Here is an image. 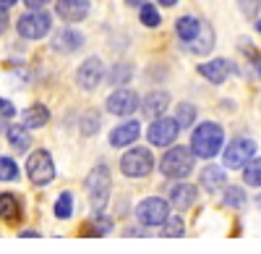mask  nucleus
Segmentation results:
<instances>
[{"mask_svg": "<svg viewBox=\"0 0 261 254\" xmlns=\"http://www.w3.org/2000/svg\"><path fill=\"white\" fill-rule=\"evenodd\" d=\"M199 74H201L206 81H212V84H222V81H227V79L235 74V66H232L227 58H214V60H209V63H201Z\"/></svg>", "mask_w": 261, "mask_h": 254, "instance_id": "obj_12", "label": "nucleus"}, {"mask_svg": "<svg viewBox=\"0 0 261 254\" xmlns=\"http://www.w3.org/2000/svg\"><path fill=\"white\" fill-rule=\"evenodd\" d=\"M6 136H8V142H11V147L16 152H27L29 150V144H32V136L27 134V126L24 123H11L8 129H6Z\"/></svg>", "mask_w": 261, "mask_h": 254, "instance_id": "obj_20", "label": "nucleus"}, {"mask_svg": "<svg viewBox=\"0 0 261 254\" xmlns=\"http://www.w3.org/2000/svg\"><path fill=\"white\" fill-rule=\"evenodd\" d=\"M175 121H178L180 129H191L193 121H196V108H193L191 102H180L178 110H175Z\"/></svg>", "mask_w": 261, "mask_h": 254, "instance_id": "obj_27", "label": "nucleus"}, {"mask_svg": "<svg viewBox=\"0 0 261 254\" xmlns=\"http://www.w3.org/2000/svg\"><path fill=\"white\" fill-rule=\"evenodd\" d=\"M238 8L246 18H256L258 8H261V0H238Z\"/></svg>", "mask_w": 261, "mask_h": 254, "instance_id": "obj_33", "label": "nucleus"}, {"mask_svg": "<svg viewBox=\"0 0 261 254\" xmlns=\"http://www.w3.org/2000/svg\"><path fill=\"white\" fill-rule=\"evenodd\" d=\"M136 218L141 225L154 228V225H165V220L170 218V204L162 197H146L139 207H136Z\"/></svg>", "mask_w": 261, "mask_h": 254, "instance_id": "obj_7", "label": "nucleus"}, {"mask_svg": "<svg viewBox=\"0 0 261 254\" xmlns=\"http://www.w3.org/2000/svg\"><path fill=\"white\" fill-rule=\"evenodd\" d=\"M130 76H134V66H130V63H115V66L110 68V74H107V81L120 87V84L130 81Z\"/></svg>", "mask_w": 261, "mask_h": 254, "instance_id": "obj_24", "label": "nucleus"}, {"mask_svg": "<svg viewBox=\"0 0 261 254\" xmlns=\"http://www.w3.org/2000/svg\"><path fill=\"white\" fill-rule=\"evenodd\" d=\"M196 197H199V189L193 183H175L170 189V204L178 210H188L196 204Z\"/></svg>", "mask_w": 261, "mask_h": 254, "instance_id": "obj_17", "label": "nucleus"}, {"mask_svg": "<svg viewBox=\"0 0 261 254\" xmlns=\"http://www.w3.org/2000/svg\"><path fill=\"white\" fill-rule=\"evenodd\" d=\"M225 171H222V168L220 165H206L204 168V171H201V186L206 189V192H217V189H222L225 186Z\"/></svg>", "mask_w": 261, "mask_h": 254, "instance_id": "obj_21", "label": "nucleus"}, {"mask_svg": "<svg viewBox=\"0 0 261 254\" xmlns=\"http://www.w3.org/2000/svg\"><path fill=\"white\" fill-rule=\"evenodd\" d=\"M21 215H24V207H21L18 197L6 192V194H0V220H6V223H18Z\"/></svg>", "mask_w": 261, "mask_h": 254, "instance_id": "obj_19", "label": "nucleus"}, {"mask_svg": "<svg viewBox=\"0 0 261 254\" xmlns=\"http://www.w3.org/2000/svg\"><path fill=\"white\" fill-rule=\"evenodd\" d=\"M222 204L225 207H232V210H241L246 204V192L241 186H227L225 189V197H222Z\"/></svg>", "mask_w": 261, "mask_h": 254, "instance_id": "obj_26", "label": "nucleus"}, {"mask_svg": "<svg viewBox=\"0 0 261 254\" xmlns=\"http://www.w3.org/2000/svg\"><path fill=\"white\" fill-rule=\"evenodd\" d=\"M110 192H113V178H110V168L107 165H94V171L86 178V194L97 213H102L105 204L110 202Z\"/></svg>", "mask_w": 261, "mask_h": 254, "instance_id": "obj_2", "label": "nucleus"}, {"mask_svg": "<svg viewBox=\"0 0 261 254\" xmlns=\"http://www.w3.org/2000/svg\"><path fill=\"white\" fill-rule=\"evenodd\" d=\"M183 220L180 218H167L165 220V225H162V236L165 239H180L183 236Z\"/></svg>", "mask_w": 261, "mask_h": 254, "instance_id": "obj_31", "label": "nucleus"}, {"mask_svg": "<svg viewBox=\"0 0 261 254\" xmlns=\"http://www.w3.org/2000/svg\"><path fill=\"white\" fill-rule=\"evenodd\" d=\"M50 121V110L45 105H32V108L24 110V126L27 129H42Z\"/></svg>", "mask_w": 261, "mask_h": 254, "instance_id": "obj_23", "label": "nucleus"}, {"mask_svg": "<svg viewBox=\"0 0 261 254\" xmlns=\"http://www.w3.org/2000/svg\"><path fill=\"white\" fill-rule=\"evenodd\" d=\"M73 215V194L71 192H63L55 202V218L58 220H68Z\"/></svg>", "mask_w": 261, "mask_h": 254, "instance_id": "obj_25", "label": "nucleus"}, {"mask_svg": "<svg viewBox=\"0 0 261 254\" xmlns=\"http://www.w3.org/2000/svg\"><path fill=\"white\" fill-rule=\"evenodd\" d=\"M141 134V126L139 121H125L120 126H115V129L110 131V144L113 147H128V144H134Z\"/></svg>", "mask_w": 261, "mask_h": 254, "instance_id": "obj_16", "label": "nucleus"}, {"mask_svg": "<svg viewBox=\"0 0 261 254\" xmlns=\"http://www.w3.org/2000/svg\"><path fill=\"white\" fill-rule=\"evenodd\" d=\"M243 181L248 186H261V157H253L246 168H243Z\"/></svg>", "mask_w": 261, "mask_h": 254, "instance_id": "obj_28", "label": "nucleus"}, {"mask_svg": "<svg viewBox=\"0 0 261 254\" xmlns=\"http://www.w3.org/2000/svg\"><path fill=\"white\" fill-rule=\"evenodd\" d=\"M89 8L92 3L89 0H58L55 3V13L63 18V21H84L86 16H89Z\"/></svg>", "mask_w": 261, "mask_h": 254, "instance_id": "obj_13", "label": "nucleus"}, {"mask_svg": "<svg viewBox=\"0 0 261 254\" xmlns=\"http://www.w3.org/2000/svg\"><path fill=\"white\" fill-rule=\"evenodd\" d=\"M107 110H110L113 116H130V113H136V108L141 105L139 95L134 89H115L110 97H107Z\"/></svg>", "mask_w": 261, "mask_h": 254, "instance_id": "obj_11", "label": "nucleus"}, {"mask_svg": "<svg viewBox=\"0 0 261 254\" xmlns=\"http://www.w3.org/2000/svg\"><path fill=\"white\" fill-rule=\"evenodd\" d=\"M81 45H84V34L76 29H60L53 37V50L58 53H76L81 50Z\"/></svg>", "mask_w": 261, "mask_h": 254, "instance_id": "obj_18", "label": "nucleus"}, {"mask_svg": "<svg viewBox=\"0 0 261 254\" xmlns=\"http://www.w3.org/2000/svg\"><path fill=\"white\" fill-rule=\"evenodd\" d=\"M18 34L24 39H42L47 37V32L53 29V16L47 11H32V13H24L16 24Z\"/></svg>", "mask_w": 261, "mask_h": 254, "instance_id": "obj_6", "label": "nucleus"}, {"mask_svg": "<svg viewBox=\"0 0 261 254\" xmlns=\"http://www.w3.org/2000/svg\"><path fill=\"white\" fill-rule=\"evenodd\" d=\"M24 3H27V8H34V11H39L42 6H47L50 0H24Z\"/></svg>", "mask_w": 261, "mask_h": 254, "instance_id": "obj_35", "label": "nucleus"}, {"mask_svg": "<svg viewBox=\"0 0 261 254\" xmlns=\"http://www.w3.org/2000/svg\"><path fill=\"white\" fill-rule=\"evenodd\" d=\"M18 178V165L13 157H0V181H16Z\"/></svg>", "mask_w": 261, "mask_h": 254, "instance_id": "obj_30", "label": "nucleus"}, {"mask_svg": "<svg viewBox=\"0 0 261 254\" xmlns=\"http://www.w3.org/2000/svg\"><path fill=\"white\" fill-rule=\"evenodd\" d=\"M6 29H8V16H6V13H0V34H3Z\"/></svg>", "mask_w": 261, "mask_h": 254, "instance_id": "obj_37", "label": "nucleus"}, {"mask_svg": "<svg viewBox=\"0 0 261 254\" xmlns=\"http://www.w3.org/2000/svg\"><path fill=\"white\" fill-rule=\"evenodd\" d=\"M125 3H128L130 8H144V6L149 3V0H125Z\"/></svg>", "mask_w": 261, "mask_h": 254, "instance_id": "obj_36", "label": "nucleus"}, {"mask_svg": "<svg viewBox=\"0 0 261 254\" xmlns=\"http://www.w3.org/2000/svg\"><path fill=\"white\" fill-rule=\"evenodd\" d=\"M141 24H144V27H151V29L162 24V16H160V11H157L154 6H151V3H146V6L141 8Z\"/></svg>", "mask_w": 261, "mask_h": 254, "instance_id": "obj_32", "label": "nucleus"}, {"mask_svg": "<svg viewBox=\"0 0 261 254\" xmlns=\"http://www.w3.org/2000/svg\"><path fill=\"white\" fill-rule=\"evenodd\" d=\"M170 108V95L167 92H162V89H157V92H149L144 100H141V110H144V116L146 118H162V113Z\"/></svg>", "mask_w": 261, "mask_h": 254, "instance_id": "obj_14", "label": "nucleus"}, {"mask_svg": "<svg viewBox=\"0 0 261 254\" xmlns=\"http://www.w3.org/2000/svg\"><path fill=\"white\" fill-rule=\"evenodd\" d=\"M256 204H258V207H261V197H256Z\"/></svg>", "mask_w": 261, "mask_h": 254, "instance_id": "obj_41", "label": "nucleus"}, {"mask_svg": "<svg viewBox=\"0 0 261 254\" xmlns=\"http://www.w3.org/2000/svg\"><path fill=\"white\" fill-rule=\"evenodd\" d=\"M193 152L188 147H172L165 152V157L160 160V171L167 178H186L193 171Z\"/></svg>", "mask_w": 261, "mask_h": 254, "instance_id": "obj_3", "label": "nucleus"}, {"mask_svg": "<svg viewBox=\"0 0 261 254\" xmlns=\"http://www.w3.org/2000/svg\"><path fill=\"white\" fill-rule=\"evenodd\" d=\"M13 3H16V0H0V13H6Z\"/></svg>", "mask_w": 261, "mask_h": 254, "instance_id": "obj_38", "label": "nucleus"}, {"mask_svg": "<svg viewBox=\"0 0 261 254\" xmlns=\"http://www.w3.org/2000/svg\"><path fill=\"white\" fill-rule=\"evenodd\" d=\"M0 116H3V118H13L16 116V108L8 100H3V97H0Z\"/></svg>", "mask_w": 261, "mask_h": 254, "instance_id": "obj_34", "label": "nucleus"}, {"mask_svg": "<svg viewBox=\"0 0 261 254\" xmlns=\"http://www.w3.org/2000/svg\"><path fill=\"white\" fill-rule=\"evenodd\" d=\"M199 29H201V18H196V16H180L175 21V32H178V37L186 42V45L199 34Z\"/></svg>", "mask_w": 261, "mask_h": 254, "instance_id": "obj_22", "label": "nucleus"}, {"mask_svg": "<svg viewBox=\"0 0 261 254\" xmlns=\"http://www.w3.org/2000/svg\"><path fill=\"white\" fill-rule=\"evenodd\" d=\"M120 171L128 178H144L154 171V157L146 147H130V150L120 157Z\"/></svg>", "mask_w": 261, "mask_h": 254, "instance_id": "obj_4", "label": "nucleus"}, {"mask_svg": "<svg viewBox=\"0 0 261 254\" xmlns=\"http://www.w3.org/2000/svg\"><path fill=\"white\" fill-rule=\"evenodd\" d=\"M253 157H256V142L241 136V139H235V142L227 144V150H225V168L238 171V168H246Z\"/></svg>", "mask_w": 261, "mask_h": 254, "instance_id": "obj_8", "label": "nucleus"}, {"mask_svg": "<svg viewBox=\"0 0 261 254\" xmlns=\"http://www.w3.org/2000/svg\"><path fill=\"white\" fill-rule=\"evenodd\" d=\"M175 3H178V0H160V6H167V8H172Z\"/></svg>", "mask_w": 261, "mask_h": 254, "instance_id": "obj_39", "label": "nucleus"}, {"mask_svg": "<svg viewBox=\"0 0 261 254\" xmlns=\"http://www.w3.org/2000/svg\"><path fill=\"white\" fill-rule=\"evenodd\" d=\"M178 131H180V126L175 118H157V121H151L149 126V131H146V139L151 147H170L172 142L178 139Z\"/></svg>", "mask_w": 261, "mask_h": 254, "instance_id": "obj_9", "label": "nucleus"}, {"mask_svg": "<svg viewBox=\"0 0 261 254\" xmlns=\"http://www.w3.org/2000/svg\"><path fill=\"white\" fill-rule=\"evenodd\" d=\"M105 79V66H102V60L99 58H89V60H84L79 71H76V81H79V87L84 92H92L99 87V81Z\"/></svg>", "mask_w": 261, "mask_h": 254, "instance_id": "obj_10", "label": "nucleus"}, {"mask_svg": "<svg viewBox=\"0 0 261 254\" xmlns=\"http://www.w3.org/2000/svg\"><path fill=\"white\" fill-rule=\"evenodd\" d=\"M97 131H99V116H97V110L84 113V118H81V134L84 136H94Z\"/></svg>", "mask_w": 261, "mask_h": 254, "instance_id": "obj_29", "label": "nucleus"}, {"mask_svg": "<svg viewBox=\"0 0 261 254\" xmlns=\"http://www.w3.org/2000/svg\"><path fill=\"white\" fill-rule=\"evenodd\" d=\"M225 144V129L214 121H204L191 134V152L201 160H212Z\"/></svg>", "mask_w": 261, "mask_h": 254, "instance_id": "obj_1", "label": "nucleus"}, {"mask_svg": "<svg viewBox=\"0 0 261 254\" xmlns=\"http://www.w3.org/2000/svg\"><path fill=\"white\" fill-rule=\"evenodd\" d=\"M256 29H258V32H261V18H258V21H256Z\"/></svg>", "mask_w": 261, "mask_h": 254, "instance_id": "obj_40", "label": "nucleus"}, {"mask_svg": "<svg viewBox=\"0 0 261 254\" xmlns=\"http://www.w3.org/2000/svg\"><path fill=\"white\" fill-rule=\"evenodd\" d=\"M27 176L34 186H47L55 178V163L47 150H34L27 160Z\"/></svg>", "mask_w": 261, "mask_h": 254, "instance_id": "obj_5", "label": "nucleus"}, {"mask_svg": "<svg viewBox=\"0 0 261 254\" xmlns=\"http://www.w3.org/2000/svg\"><path fill=\"white\" fill-rule=\"evenodd\" d=\"M186 48H188L193 55H209V53L214 50V29H212L209 21H201L199 34H196Z\"/></svg>", "mask_w": 261, "mask_h": 254, "instance_id": "obj_15", "label": "nucleus"}]
</instances>
